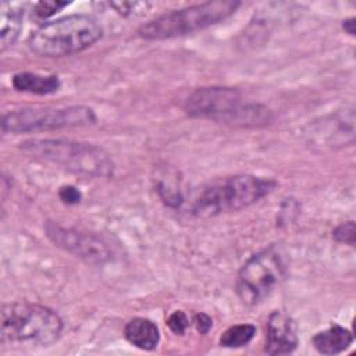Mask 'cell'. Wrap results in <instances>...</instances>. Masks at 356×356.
<instances>
[{
	"label": "cell",
	"mask_w": 356,
	"mask_h": 356,
	"mask_svg": "<svg viewBox=\"0 0 356 356\" xmlns=\"http://www.w3.org/2000/svg\"><path fill=\"white\" fill-rule=\"evenodd\" d=\"M64 323L57 312L40 303H4L0 312V342L10 346H49L58 341Z\"/></svg>",
	"instance_id": "6da1fadb"
},
{
	"label": "cell",
	"mask_w": 356,
	"mask_h": 356,
	"mask_svg": "<svg viewBox=\"0 0 356 356\" xmlns=\"http://www.w3.org/2000/svg\"><path fill=\"white\" fill-rule=\"evenodd\" d=\"M21 150L31 157L57 165L68 172L107 178L113 174L111 156L100 146L68 139H29L21 143Z\"/></svg>",
	"instance_id": "7a4b0ae2"
},
{
	"label": "cell",
	"mask_w": 356,
	"mask_h": 356,
	"mask_svg": "<svg viewBox=\"0 0 356 356\" xmlns=\"http://www.w3.org/2000/svg\"><path fill=\"white\" fill-rule=\"evenodd\" d=\"M102 35L103 29L93 17L72 14L40 25L29 36L28 47L40 57H65L89 49Z\"/></svg>",
	"instance_id": "3957f363"
},
{
	"label": "cell",
	"mask_w": 356,
	"mask_h": 356,
	"mask_svg": "<svg viewBox=\"0 0 356 356\" xmlns=\"http://www.w3.org/2000/svg\"><path fill=\"white\" fill-rule=\"evenodd\" d=\"M275 185L273 179L250 174L227 177L203 188L193 202L192 211L203 218L239 211L267 196Z\"/></svg>",
	"instance_id": "277c9868"
},
{
	"label": "cell",
	"mask_w": 356,
	"mask_h": 356,
	"mask_svg": "<svg viewBox=\"0 0 356 356\" xmlns=\"http://www.w3.org/2000/svg\"><path fill=\"white\" fill-rule=\"evenodd\" d=\"M241 6L235 0H214L161 14L138 29L146 40H163L206 29L232 15Z\"/></svg>",
	"instance_id": "5b68a950"
},
{
	"label": "cell",
	"mask_w": 356,
	"mask_h": 356,
	"mask_svg": "<svg viewBox=\"0 0 356 356\" xmlns=\"http://www.w3.org/2000/svg\"><path fill=\"white\" fill-rule=\"evenodd\" d=\"M286 275L281 253L270 246L250 256L236 277V293L243 305L254 306L268 298Z\"/></svg>",
	"instance_id": "8992f818"
},
{
	"label": "cell",
	"mask_w": 356,
	"mask_h": 356,
	"mask_svg": "<svg viewBox=\"0 0 356 356\" xmlns=\"http://www.w3.org/2000/svg\"><path fill=\"white\" fill-rule=\"evenodd\" d=\"M95 121V111L86 106H68L58 108H21L8 111L3 115L1 131L4 134L43 132L89 125Z\"/></svg>",
	"instance_id": "52a82bcc"
},
{
	"label": "cell",
	"mask_w": 356,
	"mask_h": 356,
	"mask_svg": "<svg viewBox=\"0 0 356 356\" xmlns=\"http://www.w3.org/2000/svg\"><path fill=\"white\" fill-rule=\"evenodd\" d=\"M241 104L242 96L236 88L204 86L186 97L184 111L193 118H207L228 125Z\"/></svg>",
	"instance_id": "ba28073f"
},
{
	"label": "cell",
	"mask_w": 356,
	"mask_h": 356,
	"mask_svg": "<svg viewBox=\"0 0 356 356\" xmlns=\"http://www.w3.org/2000/svg\"><path fill=\"white\" fill-rule=\"evenodd\" d=\"M44 229L47 238L56 246L90 264H104L113 257L108 242L100 235L76 228H67L53 221H47Z\"/></svg>",
	"instance_id": "9c48e42d"
},
{
	"label": "cell",
	"mask_w": 356,
	"mask_h": 356,
	"mask_svg": "<svg viewBox=\"0 0 356 356\" xmlns=\"http://www.w3.org/2000/svg\"><path fill=\"white\" fill-rule=\"evenodd\" d=\"M298 346L296 324L289 314L281 310H274L266 324V345L264 350L268 355H286Z\"/></svg>",
	"instance_id": "30bf717a"
},
{
	"label": "cell",
	"mask_w": 356,
	"mask_h": 356,
	"mask_svg": "<svg viewBox=\"0 0 356 356\" xmlns=\"http://www.w3.org/2000/svg\"><path fill=\"white\" fill-rule=\"evenodd\" d=\"M25 6L21 3L1 1L0 4V50L13 46L24 28Z\"/></svg>",
	"instance_id": "8fae6325"
},
{
	"label": "cell",
	"mask_w": 356,
	"mask_h": 356,
	"mask_svg": "<svg viewBox=\"0 0 356 356\" xmlns=\"http://www.w3.org/2000/svg\"><path fill=\"white\" fill-rule=\"evenodd\" d=\"M125 339L142 350H153L160 342L159 327L149 318L134 317L124 328Z\"/></svg>",
	"instance_id": "7c38bea8"
},
{
	"label": "cell",
	"mask_w": 356,
	"mask_h": 356,
	"mask_svg": "<svg viewBox=\"0 0 356 356\" xmlns=\"http://www.w3.org/2000/svg\"><path fill=\"white\" fill-rule=\"evenodd\" d=\"M312 342L318 353L337 355L346 350L352 345L353 335L352 331H349L345 327L332 325L328 327L327 330L317 332L313 337Z\"/></svg>",
	"instance_id": "4fadbf2b"
},
{
	"label": "cell",
	"mask_w": 356,
	"mask_h": 356,
	"mask_svg": "<svg viewBox=\"0 0 356 356\" xmlns=\"http://www.w3.org/2000/svg\"><path fill=\"white\" fill-rule=\"evenodd\" d=\"M13 86L19 92L50 95L60 89L57 75H39L35 72H18L13 76Z\"/></svg>",
	"instance_id": "5bb4252c"
},
{
	"label": "cell",
	"mask_w": 356,
	"mask_h": 356,
	"mask_svg": "<svg viewBox=\"0 0 356 356\" xmlns=\"http://www.w3.org/2000/svg\"><path fill=\"white\" fill-rule=\"evenodd\" d=\"M256 335L253 324H235L228 327L220 337V345L224 348H242L246 346Z\"/></svg>",
	"instance_id": "9a60e30c"
},
{
	"label": "cell",
	"mask_w": 356,
	"mask_h": 356,
	"mask_svg": "<svg viewBox=\"0 0 356 356\" xmlns=\"http://www.w3.org/2000/svg\"><path fill=\"white\" fill-rule=\"evenodd\" d=\"M70 3L68 1H58V0H44V1H39L35 4L33 7V13L38 18L44 19L49 18L51 15H54L56 13H58L60 10H63L64 7H67Z\"/></svg>",
	"instance_id": "2e32d148"
},
{
	"label": "cell",
	"mask_w": 356,
	"mask_h": 356,
	"mask_svg": "<svg viewBox=\"0 0 356 356\" xmlns=\"http://www.w3.org/2000/svg\"><path fill=\"white\" fill-rule=\"evenodd\" d=\"M355 235H356V228L353 221L342 222L332 231V238L337 242L346 243L350 246H355Z\"/></svg>",
	"instance_id": "e0dca14e"
},
{
	"label": "cell",
	"mask_w": 356,
	"mask_h": 356,
	"mask_svg": "<svg viewBox=\"0 0 356 356\" xmlns=\"http://www.w3.org/2000/svg\"><path fill=\"white\" fill-rule=\"evenodd\" d=\"M110 7H113L121 15H134L136 11H146L150 4L143 1H111Z\"/></svg>",
	"instance_id": "ac0fdd59"
},
{
	"label": "cell",
	"mask_w": 356,
	"mask_h": 356,
	"mask_svg": "<svg viewBox=\"0 0 356 356\" xmlns=\"http://www.w3.org/2000/svg\"><path fill=\"white\" fill-rule=\"evenodd\" d=\"M167 325L177 335H184L189 327V318L182 310L172 312L167 318Z\"/></svg>",
	"instance_id": "d6986e66"
},
{
	"label": "cell",
	"mask_w": 356,
	"mask_h": 356,
	"mask_svg": "<svg viewBox=\"0 0 356 356\" xmlns=\"http://www.w3.org/2000/svg\"><path fill=\"white\" fill-rule=\"evenodd\" d=\"M58 196H60V199H61L64 203H67V204H75V203H78V202L81 200V197H82L81 192H79L75 186H72V185L61 186L60 191H58Z\"/></svg>",
	"instance_id": "ffe728a7"
},
{
	"label": "cell",
	"mask_w": 356,
	"mask_h": 356,
	"mask_svg": "<svg viewBox=\"0 0 356 356\" xmlns=\"http://www.w3.org/2000/svg\"><path fill=\"white\" fill-rule=\"evenodd\" d=\"M193 324L197 330V332L200 334H207L210 331V328L213 327V320L210 316H207L206 313H196L193 316Z\"/></svg>",
	"instance_id": "44dd1931"
},
{
	"label": "cell",
	"mask_w": 356,
	"mask_h": 356,
	"mask_svg": "<svg viewBox=\"0 0 356 356\" xmlns=\"http://www.w3.org/2000/svg\"><path fill=\"white\" fill-rule=\"evenodd\" d=\"M343 29L346 33H349L350 36L355 35V18H349V19H345L343 24H342Z\"/></svg>",
	"instance_id": "7402d4cb"
}]
</instances>
